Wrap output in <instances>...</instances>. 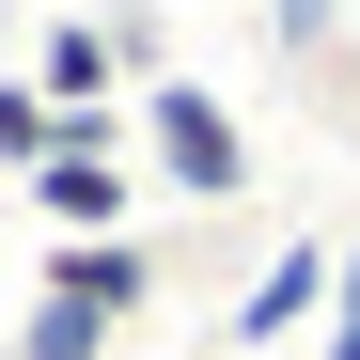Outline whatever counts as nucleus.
I'll list each match as a JSON object with an SVG mask.
<instances>
[{
	"instance_id": "7ed1b4c3",
	"label": "nucleus",
	"mask_w": 360,
	"mask_h": 360,
	"mask_svg": "<svg viewBox=\"0 0 360 360\" xmlns=\"http://www.w3.org/2000/svg\"><path fill=\"white\" fill-rule=\"evenodd\" d=\"M32 282H47V297H79V314H110V329H141V314H157V251H141V235H63Z\"/></svg>"
},
{
	"instance_id": "f257e3e1",
	"label": "nucleus",
	"mask_w": 360,
	"mask_h": 360,
	"mask_svg": "<svg viewBox=\"0 0 360 360\" xmlns=\"http://www.w3.org/2000/svg\"><path fill=\"white\" fill-rule=\"evenodd\" d=\"M141 172L172 204H251V126H235L204 79H157L141 94Z\"/></svg>"
},
{
	"instance_id": "6e6552de",
	"label": "nucleus",
	"mask_w": 360,
	"mask_h": 360,
	"mask_svg": "<svg viewBox=\"0 0 360 360\" xmlns=\"http://www.w3.org/2000/svg\"><path fill=\"white\" fill-rule=\"evenodd\" d=\"M266 32H282V47H314V32H329V0H266Z\"/></svg>"
},
{
	"instance_id": "423d86ee",
	"label": "nucleus",
	"mask_w": 360,
	"mask_h": 360,
	"mask_svg": "<svg viewBox=\"0 0 360 360\" xmlns=\"http://www.w3.org/2000/svg\"><path fill=\"white\" fill-rule=\"evenodd\" d=\"M110 345H126V329H110V314H79V297H16V360H110Z\"/></svg>"
},
{
	"instance_id": "1a4fd4ad",
	"label": "nucleus",
	"mask_w": 360,
	"mask_h": 360,
	"mask_svg": "<svg viewBox=\"0 0 360 360\" xmlns=\"http://www.w3.org/2000/svg\"><path fill=\"white\" fill-rule=\"evenodd\" d=\"M0 32H16V0H0Z\"/></svg>"
},
{
	"instance_id": "39448f33",
	"label": "nucleus",
	"mask_w": 360,
	"mask_h": 360,
	"mask_svg": "<svg viewBox=\"0 0 360 360\" xmlns=\"http://www.w3.org/2000/svg\"><path fill=\"white\" fill-rule=\"evenodd\" d=\"M47 157H63V94H47V79L16 63V79H0V172H16V188H32Z\"/></svg>"
},
{
	"instance_id": "20e7f679",
	"label": "nucleus",
	"mask_w": 360,
	"mask_h": 360,
	"mask_svg": "<svg viewBox=\"0 0 360 360\" xmlns=\"http://www.w3.org/2000/svg\"><path fill=\"white\" fill-rule=\"evenodd\" d=\"M16 204H32V219H63V235H110V219L141 204V157H126V141H63Z\"/></svg>"
},
{
	"instance_id": "f03ea898",
	"label": "nucleus",
	"mask_w": 360,
	"mask_h": 360,
	"mask_svg": "<svg viewBox=\"0 0 360 360\" xmlns=\"http://www.w3.org/2000/svg\"><path fill=\"white\" fill-rule=\"evenodd\" d=\"M329 282H345V235H282V251L251 266V297H235V360H266L329 314Z\"/></svg>"
},
{
	"instance_id": "0eeeda50",
	"label": "nucleus",
	"mask_w": 360,
	"mask_h": 360,
	"mask_svg": "<svg viewBox=\"0 0 360 360\" xmlns=\"http://www.w3.org/2000/svg\"><path fill=\"white\" fill-rule=\"evenodd\" d=\"M314 360H360V235H345V282H329V314H314Z\"/></svg>"
}]
</instances>
